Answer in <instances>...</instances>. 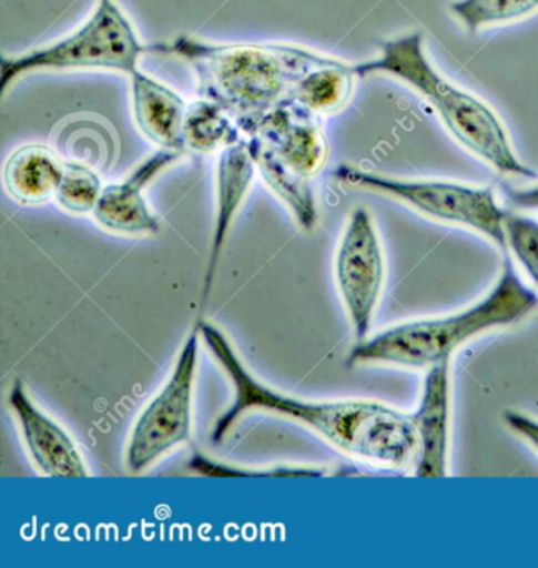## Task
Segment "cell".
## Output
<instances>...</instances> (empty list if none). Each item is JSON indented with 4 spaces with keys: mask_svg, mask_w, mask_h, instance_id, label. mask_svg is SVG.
<instances>
[{
    "mask_svg": "<svg viewBox=\"0 0 538 568\" xmlns=\"http://www.w3.org/2000/svg\"><path fill=\"white\" fill-rule=\"evenodd\" d=\"M334 175L342 184L384 195L422 217L474 232L487 239L501 254H507V209L500 204L491 185L464 184L447 179L395 178L352 165H341Z\"/></svg>",
    "mask_w": 538,
    "mask_h": 568,
    "instance_id": "5b68a950",
    "label": "cell"
},
{
    "mask_svg": "<svg viewBox=\"0 0 538 568\" xmlns=\"http://www.w3.org/2000/svg\"><path fill=\"white\" fill-rule=\"evenodd\" d=\"M505 427L524 440L535 454H538V418L518 410H505L501 415Z\"/></svg>",
    "mask_w": 538,
    "mask_h": 568,
    "instance_id": "603a6c76",
    "label": "cell"
},
{
    "mask_svg": "<svg viewBox=\"0 0 538 568\" xmlns=\"http://www.w3.org/2000/svg\"><path fill=\"white\" fill-rule=\"evenodd\" d=\"M201 342L195 327L185 338L168 381L135 418L125 445V467L131 474L149 470L169 452L191 440Z\"/></svg>",
    "mask_w": 538,
    "mask_h": 568,
    "instance_id": "52a82bcc",
    "label": "cell"
},
{
    "mask_svg": "<svg viewBox=\"0 0 538 568\" xmlns=\"http://www.w3.org/2000/svg\"><path fill=\"white\" fill-rule=\"evenodd\" d=\"M102 191L104 185L101 178L91 165L68 161L54 199L65 212L75 215L92 214Z\"/></svg>",
    "mask_w": 538,
    "mask_h": 568,
    "instance_id": "ffe728a7",
    "label": "cell"
},
{
    "mask_svg": "<svg viewBox=\"0 0 538 568\" xmlns=\"http://www.w3.org/2000/svg\"><path fill=\"white\" fill-rule=\"evenodd\" d=\"M385 252L374 215L367 207L348 214L334 257V278L355 342L372 332L384 294Z\"/></svg>",
    "mask_w": 538,
    "mask_h": 568,
    "instance_id": "ba28073f",
    "label": "cell"
},
{
    "mask_svg": "<svg viewBox=\"0 0 538 568\" xmlns=\"http://www.w3.org/2000/svg\"><path fill=\"white\" fill-rule=\"evenodd\" d=\"M354 65L328 58L305 72L291 92V99L318 115L342 111L355 89Z\"/></svg>",
    "mask_w": 538,
    "mask_h": 568,
    "instance_id": "e0dca14e",
    "label": "cell"
},
{
    "mask_svg": "<svg viewBox=\"0 0 538 568\" xmlns=\"http://www.w3.org/2000/svg\"><path fill=\"white\" fill-rule=\"evenodd\" d=\"M145 51L148 48L141 44L115 0H98L91 18L68 38L2 59L0 91L6 94L18 79L41 71L104 69L131 75L138 71L139 59Z\"/></svg>",
    "mask_w": 538,
    "mask_h": 568,
    "instance_id": "8992f818",
    "label": "cell"
},
{
    "mask_svg": "<svg viewBox=\"0 0 538 568\" xmlns=\"http://www.w3.org/2000/svg\"><path fill=\"white\" fill-rule=\"evenodd\" d=\"M64 164L59 154L44 145H24L6 162V189L21 204H44L55 197Z\"/></svg>",
    "mask_w": 538,
    "mask_h": 568,
    "instance_id": "9a60e30c",
    "label": "cell"
},
{
    "mask_svg": "<svg viewBox=\"0 0 538 568\" xmlns=\"http://www.w3.org/2000/svg\"><path fill=\"white\" fill-rule=\"evenodd\" d=\"M202 342L232 387V402L212 427L214 444L225 440L248 414H268L295 422L355 460L384 470H412L417 434L410 414L368 398L307 400L285 394L255 377L231 338L217 325L199 322Z\"/></svg>",
    "mask_w": 538,
    "mask_h": 568,
    "instance_id": "6da1fadb",
    "label": "cell"
},
{
    "mask_svg": "<svg viewBox=\"0 0 538 568\" xmlns=\"http://www.w3.org/2000/svg\"><path fill=\"white\" fill-rule=\"evenodd\" d=\"M507 254L514 257L521 271L538 288V221L521 212L507 211L505 215ZM505 254V255H507Z\"/></svg>",
    "mask_w": 538,
    "mask_h": 568,
    "instance_id": "7402d4cb",
    "label": "cell"
},
{
    "mask_svg": "<svg viewBox=\"0 0 538 568\" xmlns=\"http://www.w3.org/2000/svg\"><path fill=\"white\" fill-rule=\"evenodd\" d=\"M537 307V292L525 284L507 254L497 282L484 297L460 311L400 322L368 335L355 342L347 365L425 372L440 362H451L475 338L518 324Z\"/></svg>",
    "mask_w": 538,
    "mask_h": 568,
    "instance_id": "3957f363",
    "label": "cell"
},
{
    "mask_svg": "<svg viewBox=\"0 0 538 568\" xmlns=\"http://www.w3.org/2000/svg\"><path fill=\"white\" fill-rule=\"evenodd\" d=\"M174 55L194 69L199 91L234 119L245 138H252L262 119L291 98L295 82L328 55L287 44H211L177 38L148 48Z\"/></svg>",
    "mask_w": 538,
    "mask_h": 568,
    "instance_id": "7a4b0ae2",
    "label": "cell"
},
{
    "mask_svg": "<svg viewBox=\"0 0 538 568\" xmlns=\"http://www.w3.org/2000/svg\"><path fill=\"white\" fill-rule=\"evenodd\" d=\"M417 434L414 477H447L451 437V362L427 368L417 408L410 414Z\"/></svg>",
    "mask_w": 538,
    "mask_h": 568,
    "instance_id": "30bf717a",
    "label": "cell"
},
{
    "mask_svg": "<svg viewBox=\"0 0 538 568\" xmlns=\"http://www.w3.org/2000/svg\"><path fill=\"white\" fill-rule=\"evenodd\" d=\"M131 89L134 118L142 134L165 151L184 154V99L139 69L131 74Z\"/></svg>",
    "mask_w": 538,
    "mask_h": 568,
    "instance_id": "5bb4252c",
    "label": "cell"
},
{
    "mask_svg": "<svg viewBox=\"0 0 538 568\" xmlns=\"http://www.w3.org/2000/svg\"><path fill=\"white\" fill-rule=\"evenodd\" d=\"M255 174H257V165L252 158L247 139H241L235 144L222 149L219 154L217 178H215V221L204 285H202V305L211 295L215 274L221 264L222 251H224L235 217L251 192Z\"/></svg>",
    "mask_w": 538,
    "mask_h": 568,
    "instance_id": "4fadbf2b",
    "label": "cell"
},
{
    "mask_svg": "<svg viewBox=\"0 0 538 568\" xmlns=\"http://www.w3.org/2000/svg\"><path fill=\"white\" fill-rule=\"evenodd\" d=\"M245 139L257 165V172L267 187L281 199L302 231H314L318 222V207L312 179L304 178L288 168L261 139Z\"/></svg>",
    "mask_w": 538,
    "mask_h": 568,
    "instance_id": "2e32d148",
    "label": "cell"
},
{
    "mask_svg": "<svg viewBox=\"0 0 538 568\" xmlns=\"http://www.w3.org/2000/svg\"><path fill=\"white\" fill-rule=\"evenodd\" d=\"M451 18L470 34L524 21L538 12V0H451Z\"/></svg>",
    "mask_w": 538,
    "mask_h": 568,
    "instance_id": "d6986e66",
    "label": "cell"
},
{
    "mask_svg": "<svg viewBox=\"0 0 538 568\" xmlns=\"http://www.w3.org/2000/svg\"><path fill=\"white\" fill-rule=\"evenodd\" d=\"M195 474L222 478H257V477H327V475L354 474L352 470H332L327 467L312 465H275V467H242V465L225 464L212 460L204 455L195 454L189 464Z\"/></svg>",
    "mask_w": 538,
    "mask_h": 568,
    "instance_id": "44dd1931",
    "label": "cell"
},
{
    "mask_svg": "<svg viewBox=\"0 0 538 568\" xmlns=\"http://www.w3.org/2000/svg\"><path fill=\"white\" fill-rule=\"evenodd\" d=\"M8 405L14 415L32 464L45 477H89L84 455L71 435L45 414L21 378L12 382Z\"/></svg>",
    "mask_w": 538,
    "mask_h": 568,
    "instance_id": "9c48e42d",
    "label": "cell"
},
{
    "mask_svg": "<svg viewBox=\"0 0 538 568\" xmlns=\"http://www.w3.org/2000/svg\"><path fill=\"white\" fill-rule=\"evenodd\" d=\"M354 72L357 79L384 75L407 85L430 104L445 131L491 171L505 178L537 181V172L518 158L500 115L484 99L438 71L428 58L420 31L382 42L378 54L355 64Z\"/></svg>",
    "mask_w": 538,
    "mask_h": 568,
    "instance_id": "277c9868",
    "label": "cell"
},
{
    "mask_svg": "<svg viewBox=\"0 0 538 568\" xmlns=\"http://www.w3.org/2000/svg\"><path fill=\"white\" fill-rule=\"evenodd\" d=\"M174 151L155 152L131 172L125 181L105 185L95 205V222L105 231L121 235H152L161 231V221L149 207L144 197L145 187L181 159Z\"/></svg>",
    "mask_w": 538,
    "mask_h": 568,
    "instance_id": "7c38bea8",
    "label": "cell"
},
{
    "mask_svg": "<svg viewBox=\"0 0 538 568\" xmlns=\"http://www.w3.org/2000/svg\"><path fill=\"white\" fill-rule=\"evenodd\" d=\"M252 138L261 139L282 162L304 178H317L327 164L328 144L322 115L294 99H285L268 112Z\"/></svg>",
    "mask_w": 538,
    "mask_h": 568,
    "instance_id": "8fae6325",
    "label": "cell"
},
{
    "mask_svg": "<svg viewBox=\"0 0 538 568\" xmlns=\"http://www.w3.org/2000/svg\"><path fill=\"white\" fill-rule=\"evenodd\" d=\"M227 111L214 101L202 98L187 105L184 121V142L187 151L211 154L244 139Z\"/></svg>",
    "mask_w": 538,
    "mask_h": 568,
    "instance_id": "ac0fdd59",
    "label": "cell"
}]
</instances>
